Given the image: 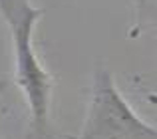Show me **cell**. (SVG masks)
<instances>
[{"mask_svg":"<svg viewBox=\"0 0 157 139\" xmlns=\"http://www.w3.org/2000/svg\"><path fill=\"white\" fill-rule=\"evenodd\" d=\"M0 16L12 40L14 80L30 111L26 139H54L50 123L54 77L34 50V28L44 16V8L32 6L30 0H0Z\"/></svg>","mask_w":157,"mask_h":139,"instance_id":"obj_1","label":"cell"},{"mask_svg":"<svg viewBox=\"0 0 157 139\" xmlns=\"http://www.w3.org/2000/svg\"><path fill=\"white\" fill-rule=\"evenodd\" d=\"M76 139H157V127L145 123L129 107L115 88L111 72L98 64L88 113Z\"/></svg>","mask_w":157,"mask_h":139,"instance_id":"obj_2","label":"cell"},{"mask_svg":"<svg viewBox=\"0 0 157 139\" xmlns=\"http://www.w3.org/2000/svg\"><path fill=\"white\" fill-rule=\"evenodd\" d=\"M137 4V20L141 24L155 22L157 24V0H135Z\"/></svg>","mask_w":157,"mask_h":139,"instance_id":"obj_3","label":"cell"},{"mask_svg":"<svg viewBox=\"0 0 157 139\" xmlns=\"http://www.w3.org/2000/svg\"><path fill=\"white\" fill-rule=\"evenodd\" d=\"M4 89H6V81H4V80H0V96H2V92H4Z\"/></svg>","mask_w":157,"mask_h":139,"instance_id":"obj_4","label":"cell"}]
</instances>
